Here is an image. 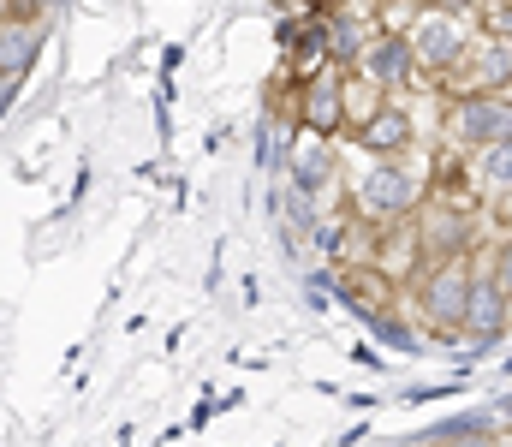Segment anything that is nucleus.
I'll list each match as a JSON object with an SVG mask.
<instances>
[{"label": "nucleus", "mask_w": 512, "mask_h": 447, "mask_svg": "<svg viewBox=\"0 0 512 447\" xmlns=\"http://www.w3.org/2000/svg\"><path fill=\"white\" fill-rule=\"evenodd\" d=\"M471 263L465 257H441V263H429L423 269V281H417V310L441 328V334H459L465 328V298H471Z\"/></svg>", "instance_id": "nucleus-1"}, {"label": "nucleus", "mask_w": 512, "mask_h": 447, "mask_svg": "<svg viewBox=\"0 0 512 447\" xmlns=\"http://www.w3.org/2000/svg\"><path fill=\"white\" fill-rule=\"evenodd\" d=\"M453 132H459V144H471V149L507 144L512 138V102H495V96L453 102Z\"/></svg>", "instance_id": "nucleus-2"}, {"label": "nucleus", "mask_w": 512, "mask_h": 447, "mask_svg": "<svg viewBox=\"0 0 512 447\" xmlns=\"http://www.w3.org/2000/svg\"><path fill=\"white\" fill-rule=\"evenodd\" d=\"M298 120H304V132H310V138H334V132L346 126V84H340L334 72H316V78H304Z\"/></svg>", "instance_id": "nucleus-3"}, {"label": "nucleus", "mask_w": 512, "mask_h": 447, "mask_svg": "<svg viewBox=\"0 0 512 447\" xmlns=\"http://www.w3.org/2000/svg\"><path fill=\"white\" fill-rule=\"evenodd\" d=\"M507 310H512V293L495 281V275H471V298H465V334L471 340H501L507 334Z\"/></svg>", "instance_id": "nucleus-4"}, {"label": "nucleus", "mask_w": 512, "mask_h": 447, "mask_svg": "<svg viewBox=\"0 0 512 447\" xmlns=\"http://www.w3.org/2000/svg\"><path fill=\"white\" fill-rule=\"evenodd\" d=\"M358 203H364V215H405L411 203H417V179L399 167V161H382L376 173H364V191H358Z\"/></svg>", "instance_id": "nucleus-5"}, {"label": "nucleus", "mask_w": 512, "mask_h": 447, "mask_svg": "<svg viewBox=\"0 0 512 447\" xmlns=\"http://www.w3.org/2000/svg\"><path fill=\"white\" fill-rule=\"evenodd\" d=\"M411 54H423V66L447 72V66L465 54V30H459L453 18H423V24H417V48H411Z\"/></svg>", "instance_id": "nucleus-6"}, {"label": "nucleus", "mask_w": 512, "mask_h": 447, "mask_svg": "<svg viewBox=\"0 0 512 447\" xmlns=\"http://www.w3.org/2000/svg\"><path fill=\"white\" fill-rule=\"evenodd\" d=\"M352 138L370 149V155H399V149L411 144V114H405V108H376Z\"/></svg>", "instance_id": "nucleus-7"}, {"label": "nucleus", "mask_w": 512, "mask_h": 447, "mask_svg": "<svg viewBox=\"0 0 512 447\" xmlns=\"http://www.w3.org/2000/svg\"><path fill=\"white\" fill-rule=\"evenodd\" d=\"M36 48H42V30L36 24H0V78H24L30 72V60H36Z\"/></svg>", "instance_id": "nucleus-8"}, {"label": "nucleus", "mask_w": 512, "mask_h": 447, "mask_svg": "<svg viewBox=\"0 0 512 447\" xmlns=\"http://www.w3.org/2000/svg\"><path fill=\"white\" fill-rule=\"evenodd\" d=\"M364 72H370L376 84H405V78H411V42H405V36H382V42L364 54Z\"/></svg>", "instance_id": "nucleus-9"}, {"label": "nucleus", "mask_w": 512, "mask_h": 447, "mask_svg": "<svg viewBox=\"0 0 512 447\" xmlns=\"http://www.w3.org/2000/svg\"><path fill=\"white\" fill-rule=\"evenodd\" d=\"M465 245H471V221H465V215H441V221L423 227V257H429V263L465 257Z\"/></svg>", "instance_id": "nucleus-10"}, {"label": "nucleus", "mask_w": 512, "mask_h": 447, "mask_svg": "<svg viewBox=\"0 0 512 447\" xmlns=\"http://www.w3.org/2000/svg\"><path fill=\"white\" fill-rule=\"evenodd\" d=\"M483 179H489L495 191H512V138L483 149Z\"/></svg>", "instance_id": "nucleus-11"}, {"label": "nucleus", "mask_w": 512, "mask_h": 447, "mask_svg": "<svg viewBox=\"0 0 512 447\" xmlns=\"http://www.w3.org/2000/svg\"><path fill=\"white\" fill-rule=\"evenodd\" d=\"M292 179H298V191H316V185L328 179V155H310V161L298 155V173H292Z\"/></svg>", "instance_id": "nucleus-12"}, {"label": "nucleus", "mask_w": 512, "mask_h": 447, "mask_svg": "<svg viewBox=\"0 0 512 447\" xmlns=\"http://www.w3.org/2000/svg\"><path fill=\"white\" fill-rule=\"evenodd\" d=\"M376 334H382V340H393V346H411V334H405V322H382V316H376Z\"/></svg>", "instance_id": "nucleus-13"}, {"label": "nucleus", "mask_w": 512, "mask_h": 447, "mask_svg": "<svg viewBox=\"0 0 512 447\" xmlns=\"http://www.w3.org/2000/svg\"><path fill=\"white\" fill-rule=\"evenodd\" d=\"M495 281H501V287L512 293V239L501 245V257H495Z\"/></svg>", "instance_id": "nucleus-14"}, {"label": "nucleus", "mask_w": 512, "mask_h": 447, "mask_svg": "<svg viewBox=\"0 0 512 447\" xmlns=\"http://www.w3.org/2000/svg\"><path fill=\"white\" fill-rule=\"evenodd\" d=\"M489 30H501V36H512V6H501V12H489Z\"/></svg>", "instance_id": "nucleus-15"}, {"label": "nucleus", "mask_w": 512, "mask_h": 447, "mask_svg": "<svg viewBox=\"0 0 512 447\" xmlns=\"http://www.w3.org/2000/svg\"><path fill=\"white\" fill-rule=\"evenodd\" d=\"M507 447H512V442H507Z\"/></svg>", "instance_id": "nucleus-16"}]
</instances>
